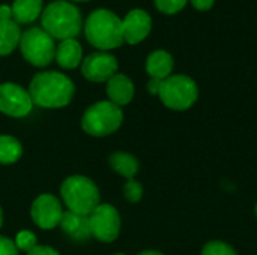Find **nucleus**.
<instances>
[{"mask_svg": "<svg viewBox=\"0 0 257 255\" xmlns=\"http://www.w3.org/2000/svg\"><path fill=\"white\" fill-rule=\"evenodd\" d=\"M74 90V83L56 71L36 74L29 86V95L33 104L42 108L66 107L72 101Z\"/></svg>", "mask_w": 257, "mask_h": 255, "instance_id": "f257e3e1", "label": "nucleus"}, {"mask_svg": "<svg viewBox=\"0 0 257 255\" xmlns=\"http://www.w3.org/2000/svg\"><path fill=\"white\" fill-rule=\"evenodd\" d=\"M41 24L53 39H75L83 29V17L75 5L66 0H56L44 8Z\"/></svg>", "mask_w": 257, "mask_h": 255, "instance_id": "f03ea898", "label": "nucleus"}, {"mask_svg": "<svg viewBox=\"0 0 257 255\" xmlns=\"http://www.w3.org/2000/svg\"><path fill=\"white\" fill-rule=\"evenodd\" d=\"M84 35L87 42L101 51L119 48L123 44L122 20L108 9H96L86 18Z\"/></svg>", "mask_w": 257, "mask_h": 255, "instance_id": "7ed1b4c3", "label": "nucleus"}, {"mask_svg": "<svg viewBox=\"0 0 257 255\" xmlns=\"http://www.w3.org/2000/svg\"><path fill=\"white\" fill-rule=\"evenodd\" d=\"M60 194L69 212L89 216L99 206V191L96 185L84 176H71L62 186Z\"/></svg>", "mask_w": 257, "mask_h": 255, "instance_id": "20e7f679", "label": "nucleus"}, {"mask_svg": "<svg viewBox=\"0 0 257 255\" xmlns=\"http://www.w3.org/2000/svg\"><path fill=\"white\" fill-rule=\"evenodd\" d=\"M122 122L123 113L120 107L110 101H101L86 110L81 119V126L84 132L92 137H105L117 131Z\"/></svg>", "mask_w": 257, "mask_h": 255, "instance_id": "39448f33", "label": "nucleus"}, {"mask_svg": "<svg viewBox=\"0 0 257 255\" xmlns=\"http://www.w3.org/2000/svg\"><path fill=\"white\" fill-rule=\"evenodd\" d=\"M18 47L23 57L38 68L48 66L56 56L54 39L42 27H32L21 33Z\"/></svg>", "mask_w": 257, "mask_h": 255, "instance_id": "423d86ee", "label": "nucleus"}, {"mask_svg": "<svg viewBox=\"0 0 257 255\" xmlns=\"http://www.w3.org/2000/svg\"><path fill=\"white\" fill-rule=\"evenodd\" d=\"M158 96L172 110H188L199 98V89L193 78L187 75H170L163 80Z\"/></svg>", "mask_w": 257, "mask_h": 255, "instance_id": "0eeeda50", "label": "nucleus"}, {"mask_svg": "<svg viewBox=\"0 0 257 255\" xmlns=\"http://www.w3.org/2000/svg\"><path fill=\"white\" fill-rule=\"evenodd\" d=\"M90 233L101 242H113L120 231V218L111 204H99L89 215Z\"/></svg>", "mask_w": 257, "mask_h": 255, "instance_id": "6e6552de", "label": "nucleus"}, {"mask_svg": "<svg viewBox=\"0 0 257 255\" xmlns=\"http://www.w3.org/2000/svg\"><path fill=\"white\" fill-rule=\"evenodd\" d=\"M33 108L29 90L15 83L0 84V111L11 117H24Z\"/></svg>", "mask_w": 257, "mask_h": 255, "instance_id": "1a4fd4ad", "label": "nucleus"}, {"mask_svg": "<svg viewBox=\"0 0 257 255\" xmlns=\"http://www.w3.org/2000/svg\"><path fill=\"white\" fill-rule=\"evenodd\" d=\"M81 74L92 83L108 81L117 74V60L107 51H96L86 56L81 62Z\"/></svg>", "mask_w": 257, "mask_h": 255, "instance_id": "9d476101", "label": "nucleus"}, {"mask_svg": "<svg viewBox=\"0 0 257 255\" xmlns=\"http://www.w3.org/2000/svg\"><path fill=\"white\" fill-rule=\"evenodd\" d=\"M63 209L60 201L51 194H41L32 204V219L42 230H51L62 221Z\"/></svg>", "mask_w": 257, "mask_h": 255, "instance_id": "9b49d317", "label": "nucleus"}, {"mask_svg": "<svg viewBox=\"0 0 257 255\" xmlns=\"http://www.w3.org/2000/svg\"><path fill=\"white\" fill-rule=\"evenodd\" d=\"M152 30V18L143 9L130 11L122 20L123 42L130 45H137L145 41Z\"/></svg>", "mask_w": 257, "mask_h": 255, "instance_id": "f8f14e48", "label": "nucleus"}, {"mask_svg": "<svg viewBox=\"0 0 257 255\" xmlns=\"http://www.w3.org/2000/svg\"><path fill=\"white\" fill-rule=\"evenodd\" d=\"M107 95L110 102L116 104L117 107L126 105L134 98V84L126 75L116 74L107 81Z\"/></svg>", "mask_w": 257, "mask_h": 255, "instance_id": "ddd939ff", "label": "nucleus"}, {"mask_svg": "<svg viewBox=\"0 0 257 255\" xmlns=\"http://www.w3.org/2000/svg\"><path fill=\"white\" fill-rule=\"evenodd\" d=\"M56 62L63 69H74L83 62V48L77 39H65L56 47Z\"/></svg>", "mask_w": 257, "mask_h": 255, "instance_id": "4468645a", "label": "nucleus"}, {"mask_svg": "<svg viewBox=\"0 0 257 255\" xmlns=\"http://www.w3.org/2000/svg\"><path fill=\"white\" fill-rule=\"evenodd\" d=\"M62 230L72 239L75 240H87L92 233H90V225H89V216L77 215L74 212H63L62 221L59 224Z\"/></svg>", "mask_w": 257, "mask_h": 255, "instance_id": "2eb2a0df", "label": "nucleus"}, {"mask_svg": "<svg viewBox=\"0 0 257 255\" xmlns=\"http://www.w3.org/2000/svg\"><path fill=\"white\" fill-rule=\"evenodd\" d=\"M173 57L170 53L164 50H157L151 53L146 59V71L151 75V78L157 80H166L170 77L173 71Z\"/></svg>", "mask_w": 257, "mask_h": 255, "instance_id": "dca6fc26", "label": "nucleus"}, {"mask_svg": "<svg viewBox=\"0 0 257 255\" xmlns=\"http://www.w3.org/2000/svg\"><path fill=\"white\" fill-rule=\"evenodd\" d=\"M11 8H12V17L17 24H30L42 14L44 2L42 0H14Z\"/></svg>", "mask_w": 257, "mask_h": 255, "instance_id": "f3484780", "label": "nucleus"}, {"mask_svg": "<svg viewBox=\"0 0 257 255\" xmlns=\"http://www.w3.org/2000/svg\"><path fill=\"white\" fill-rule=\"evenodd\" d=\"M20 39L21 30L15 21H0V57L11 54L20 45Z\"/></svg>", "mask_w": 257, "mask_h": 255, "instance_id": "a211bd4d", "label": "nucleus"}, {"mask_svg": "<svg viewBox=\"0 0 257 255\" xmlns=\"http://www.w3.org/2000/svg\"><path fill=\"white\" fill-rule=\"evenodd\" d=\"M110 165L116 173L128 179H133L139 171V161L133 155L125 153V152L113 153L110 156Z\"/></svg>", "mask_w": 257, "mask_h": 255, "instance_id": "6ab92c4d", "label": "nucleus"}, {"mask_svg": "<svg viewBox=\"0 0 257 255\" xmlns=\"http://www.w3.org/2000/svg\"><path fill=\"white\" fill-rule=\"evenodd\" d=\"M23 155L20 141L11 135H0V164L8 165L17 162Z\"/></svg>", "mask_w": 257, "mask_h": 255, "instance_id": "aec40b11", "label": "nucleus"}, {"mask_svg": "<svg viewBox=\"0 0 257 255\" xmlns=\"http://www.w3.org/2000/svg\"><path fill=\"white\" fill-rule=\"evenodd\" d=\"M188 0H155V6L160 12L167 15H175L181 12Z\"/></svg>", "mask_w": 257, "mask_h": 255, "instance_id": "412c9836", "label": "nucleus"}, {"mask_svg": "<svg viewBox=\"0 0 257 255\" xmlns=\"http://www.w3.org/2000/svg\"><path fill=\"white\" fill-rule=\"evenodd\" d=\"M202 255H236V252L227 243L220 242V240H212L205 245Z\"/></svg>", "mask_w": 257, "mask_h": 255, "instance_id": "4be33fe9", "label": "nucleus"}, {"mask_svg": "<svg viewBox=\"0 0 257 255\" xmlns=\"http://www.w3.org/2000/svg\"><path fill=\"white\" fill-rule=\"evenodd\" d=\"M36 242H38V240H36V236H35L32 231L23 230V231H20V233L17 234L14 243H15L17 249L29 252V251H32V249L36 246Z\"/></svg>", "mask_w": 257, "mask_h": 255, "instance_id": "5701e85b", "label": "nucleus"}, {"mask_svg": "<svg viewBox=\"0 0 257 255\" xmlns=\"http://www.w3.org/2000/svg\"><path fill=\"white\" fill-rule=\"evenodd\" d=\"M123 195L130 203H137V201H140V198L143 195V188L137 180L130 179L126 182V185L123 186Z\"/></svg>", "mask_w": 257, "mask_h": 255, "instance_id": "b1692460", "label": "nucleus"}, {"mask_svg": "<svg viewBox=\"0 0 257 255\" xmlns=\"http://www.w3.org/2000/svg\"><path fill=\"white\" fill-rule=\"evenodd\" d=\"M0 255H18L15 243L3 236H0Z\"/></svg>", "mask_w": 257, "mask_h": 255, "instance_id": "393cba45", "label": "nucleus"}, {"mask_svg": "<svg viewBox=\"0 0 257 255\" xmlns=\"http://www.w3.org/2000/svg\"><path fill=\"white\" fill-rule=\"evenodd\" d=\"M190 2H191V5L194 6V9L202 11V12L212 9V6H214V3H215V0H190Z\"/></svg>", "mask_w": 257, "mask_h": 255, "instance_id": "a878e982", "label": "nucleus"}, {"mask_svg": "<svg viewBox=\"0 0 257 255\" xmlns=\"http://www.w3.org/2000/svg\"><path fill=\"white\" fill-rule=\"evenodd\" d=\"M27 255H60L56 249L50 248V246H39L36 245L32 251H29Z\"/></svg>", "mask_w": 257, "mask_h": 255, "instance_id": "bb28decb", "label": "nucleus"}, {"mask_svg": "<svg viewBox=\"0 0 257 255\" xmlns=\"http://www.w3.org/2000/svg\"><path fill=\"white\" fill-rule=\"evenodd\" d=\"M161 84H163V80L151 78L149 83H148V90H149L152 95H158V93H160V89H161Z\"/></svg>", "mask_w": 257, "mask_h": 255, "instance_id": "cd10ccee", "label": "nucleus"}, {"mask_svg": "<svg viewBox=\"0 0 257 255\" xmlns=\"http://www.w3.org/2000/svg\"><path fill=\"white\" fill-rule=\"evenodd\" d=\"M12 18V8L8 5L0 6V21H8Z\"/></svg>", "mask_w": 257, "mask_h": 255, "instance_id": "c85d7f7f", "label": "nucleus"}, {"mask_svg": "<svg viewBox=\"0 0 257 255\" xmlns=\"http://www.w3.org/2000/svg\"><path fill=\"white\" fill-rule=\"evenodd\" d=\"M137 255H164L161 254V252H158V251H143V252H140V254Z\"/></svg>", "mask_w": 257, "mask_h": 255, "instance_id": "c756f323", "label": "nucleus"}, {"mask_svg": "<svg viewBox=\"0 0 257 255\" xmlns=\"http://www.w3.org/2000/svg\"><path fill=\"white\" fill-rule=\"evenodd\" d=\"M3 224V213H2V207H0V227Z\"/></svg>", "mask_w": 257, "mask_h": 255, "instance_id": "7c9ffc66", "label": "nucleus"}, {"mask_svg": "<svg viewBox=\"0 0 257 255\" xmlns=\"http://www.w3.org/2000/svg\"><path fill=\"white\" fill-rule=\"evenodd\" d=\"M72 2H89V0H72Z\"/></svg>", "mask_w": 257, "mask_h": 255, "instance_id": "2f4dec72", "label": "nucleus"}, {"mask_svg": "<svg viewBox=\"0 0 257 255\" xmlns=\"http://www.w3.org/2000/svg\"><path fill=\"white\" fill-rule=\"evenodd\" d=\"M256 216H257V204H256Z\"/></svg>", "mask_w": 257, "mask_h": 255, "instance_id": "473e14b6", "label": "nucleus"}, {"mask_svg": "<svg viewBox=\"0 0 257 255\" xmlns=\"http://www.w3.org/2000/svg\"><path fill=\"white\" fill-rule=\"evenodd\" d=\"M116 255H123V254H116Z\"/></svg>", "mask_w": 257, "mask_h": 255, "instance_id": "72a5a7b5", "label": "nucleus"}]
</instances>
